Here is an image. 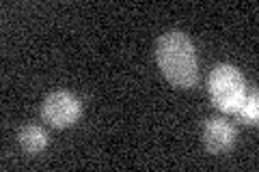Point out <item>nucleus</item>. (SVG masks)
Listing matches in <instances>:
<instances>
[{
  "instance_id": "2",
  "label": "nucleus",
  "mask_w": 259,
  "mask_h": 172,
  "mask_svg": "<svg viewBox=\"0 0 259 172\" xmlns=\"http://www.w3.org/2000/svg\"><path fill=\"white\" fill-rule=\"evenodd\" d=\"M207 88L216 108L225 114H236L246 97V84L242 73L233 65H216L209 73Z\"/></svg>"
},
{
  "instance_id": "4",
  "label": "nucleus",
  "mask_w": 259,
  "mask_h": 172,
  "mask_svg": "<svg viewBox=\"0 0 259 172\" xmlns=\"http://www.w3.org/2000/svg\"><path fill=\"white\" fill-rule=\"evenodd\" d=\"M236 127L231 125L227 119L221 117H212L205 121L203 125V144L209 153H227L233 149L236 144Z\"/></svg>"
},
{
  "instance_id": "6",
  "label": "nucleus",
  "mask_w": 259,
  "mask_h": 172,
  "mask_svg": "<svg viewBox=\"0 0 259 172\" xmlns=\"http://www.w3.org/2000/svg\"><path fill=\"white\" fill-rule=\"evenodd\" d=\"M236 114L244 123H257V117H259V99H257V93L246 95Z\"/></svg>"
},
{
  "instance_id": "3",
  "label": "nucleus",
  "mask_w": 259,
  "mask_h": 172,
  "mask_svg": "<svg viewBox=\"0 0 259 172\" xmlns=\"http://www.w3.org/2000/svg\"><path fill=\"white\" fill-rule=\"evenodd\" d=\"M41 114H44V121H48L52 127L65 129L80 121V117H82V103H80L78 97H74L67 91H54L46 97Z\"/></svg>"
},
{
  "instance_id": "5",
  "label": "nucleus",
  "mask_w": 259,
  "mask_h": 172,
  "mask_svg": "<svg viewBox=\"0 0 259 172\" xmlns=\"http://www.w3.org/2000/svg\"><path fill=\"white\" fill-rule=\"evenodd\" d=\"M20 146L26 153H39L48 146V132L39 125H26L20 129Z\"/></svg>"
},
{
  "instance_id": "1",
  "label": "nucleus",
  "mask_w": 259,
  "mask_h": 172,
  "mask_svg": "<svg viewBox=\"0 0 259 172\" xmlns=\"http://www.w3.org/2000/svg\"><path fill=\"white\" fill-rule=\"evenodd\" d=\"M156 59L164 78L177 88H192L199 80V63L186 32L171 30L158 39Z\"/></svg>"
}]
</instances>
